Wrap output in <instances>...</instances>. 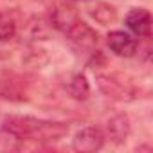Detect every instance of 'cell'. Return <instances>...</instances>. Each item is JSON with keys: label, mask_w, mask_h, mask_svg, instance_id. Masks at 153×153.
<instances>
[{"label": "cell", "mask_w": 153, "mask_h": 153, "mask_svg": "<svg viewBox=\"0 0 153 153\" xmlns=\"http://www.w3.org/2000/svg\"><path fill=\"white\" fill-rule=\"evenodd\" d=\"M130 131H131V124H130V119L126 114H117L112 119H108V123H106V135L115 144L124 142L128 139Z\"/></svg>", "instance_id": "8992f818"}, {"label": "cell", "mask_w": 153, "mask_h": 153, "mask_svg": "<svg viewBox=\"0 0 153 153\" xmlns=\"http://www.w3.org/2000/svg\"><path fill=\"white\" fill-rule=\"evenodd\" d=\"M2 126L20 135L24 140L52 142L68 133V124L61 121H47L31 115H9L2 121Z\"/></svg>", "instance_id": "6da1fadb"}, {"label": "cell", "mask_w": 153, "mask_h": 153, "mask_svg": "<svg viewBox=\"0 0 153 153\" xmlns=\"http://www.w3.org/2000/svg\"><path fill=\"white\" fill-rule=\"evenodd\" d=\"M126 27L133 33V36L139 38H149L151 36V15L144 7H133L126 18H124Z\"/></svg>", "instance_id": "5b68a950"}, {"label": "cell", "mask_w": 153, "mask_h": 153, "mask_svg": "<svg viewBox=\"0 0 153 153\" xmlns=\"http://www.w3.org/2000/svg\"><path fill=\"white\" fill-rule=\"evenodd\" d=\"M106 43L110 51L119 58H133L139 51V42L135 36L124 31H112L106 36Z\"/></svg>", "instance_id": "277c9868"}, {"label": "cell", "mask_w": 153, "mask_h": 153, "mask_svg": "<svg viewBox=\"0 0 153 153\" xmlns=\"http://www.w3.org/2000/svg\"><path fill=\"white\" fill-rule=\"evenodd\" d=\"M90 15H92V18H94L96 22H99L101 25H108V24H114V22L117 20V11H115V7L110 6V4H105V2L96 4V7L90 11Z\"/></svg>", "instance_id": "9c48e42d"}, {"label": "cell", "mask_w": 153, "mask_h": 153, "mask_svg": "<svg viewBox=\"0 0 153 153\" xmlns=\"http://www.w3.org/2000/svg\"><path fill=\"white\" fill-rule=\"evenodd\" d=\"M18 33L15 18L6 13H0V42H11Z\"/></svg>", "instance_id": "30bf717a"}, {"label": "cell", "mask_w": 153, "mask_h": 153, "mask_svg": "<svg viewBox=\"0 0 153 153\" xmlns=\"http://www.w3.org/2000/svg\"><path fill=\"white\" fill-rule=\"evenodd\" d=\"M51 25L83 49H96L99 43V34L67 4H58L51 9Z\"/></svg>", "instance_id": "7a4b0ae2"}, {"label": "cell", "mask_w": 153, "mask_h": 153, "mask_svg": "<svg viewBox=\"0 0 153 153\" xmlns=\"http://www.w3.org/2000/svg\"><path fill=\"white\" fill-rule=\"evenodd\" d=\"M67 92L74 99L85 101L88 97V94H90V85H88V81H87V78L83 74H76V76H72V79L67 85Z\"/></svg>", "instance_id": "ba28073f"}, {"label": "cell", "mask_w": 153, "mask_h": 153, "mask_svg": "<svg viewBox=\"0 0 153 153\" xmlns=\"http://www.w3.org/2000/svg\"><path fill=\"white\" fill-rule=\"evenodd\" d=\"M105 133L101 128L97 126H85L81 130L76 131L74 139H72V148L76 151L81 153H92V151H99L105 146Z\"/></svg>", "instance_id": "3957f363"}, {"label": "cell", "mask_w": 153, "mask_h": 153, "mask_svg": "<svg viewBox=\"0 0 153 153\" xmlns=\"http://www.w3.org/2000/svg\"><path fill=\"white\" fill-rule=\"evenodd\" d=\"M74 2H87V0H74Z\"/></svg>", "instance_id": "8fae6325"}, {"label": "cell", "mask_w": 153, "mask_h": 153, "mask_svg": "<svg viewBox=\"0 0 153 153\" xmlns=\"http://www.w3.org/2000/svg\"><path fill=\"white\" fill-rule=\"evenodd\" d=\"M24 148V139L7 128H0V153H15Z\"/></svg>", "instance_id": "52a82bcc"}]
</instances>
